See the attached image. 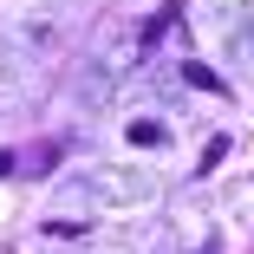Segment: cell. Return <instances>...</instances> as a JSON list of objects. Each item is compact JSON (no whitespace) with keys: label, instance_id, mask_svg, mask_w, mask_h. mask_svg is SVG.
<instances>
[{"label":"cell","instance_id":"cell-2","mask_svg":"<svg viewBox=\"0 0 254 254\" xmlns=\"http://www.w3.org/2000/svg\"><path fill=\"white\" fill-rule=\"evenodd\" d=\"M222 157H228V137H209V143H202V157H195V176H215Z\"/></svg>","mask_w":254,"mask_h":254},{"label":"cell","instance_id":"cell-1","mask_svg":"<svg viewBox=\"0 0 254 254\" xmlns=\"http://www.w3.org/2000/svg\"><path fill=\"white\" fill-rule=\"evenodd\" d=\"M176 13H183V7H176V0H170V7H157V13H150V26L137 33V53H150V46H157V39H163V33L176 26Z\"/></svg>","mask_w":254,"mask_h":254},{"label":"cell","instance_id":"cell-4","mask_svg":"<svg viewBox=\"0 0 254 254\" xmlns=\"http://www.w3.org/2000/svg\"><path fill=\"white\" fill-rule=\"evenodd\" d=\"M130 143H163V124H150V118H137V124H130Z\"/></svg>","mask_w":254,"mask_h":254},{"label":"cell","instance_id":"cell-5","mask_svg":"<svg viewBox=\"0 0 254 254\" xmlns=\"http://www.w3.org/2000/svg\"><path fill=\"white\" fill-rule=\"evenodd\" d=\"M7 170H13V150H0V176H7Z\"/></svg>","mask_w":254,"mask_h":254},{"label":"cell","instance_id":"cell-6","mask_svg":"<svg viewBox=\"0 0 254 254\" xmlns=\"http://www.w3.org/2000/svg\"><path fill=\"white\" fill-rule=\"evenodd\" d=\"M202 254H209V248H202Z\"/></svg>","mask_w":254,"mask_h":254},{"label":"cell","instance_id":"cell-3","mask_svg":"<svg viewBox=\"0 0 254 254\" xmlns=\"http://www.w3.org/2000/svg\"><path fill=\"white\" fill-rule=\"evenodd\" d=\"M183 78H189V85H195V91H215V98H222V91H228V85H222V78H215V72H209V65H195V59H189V65H183Z\"/></svg>","mask_w":254,"mask_h":254}]
</instances>
